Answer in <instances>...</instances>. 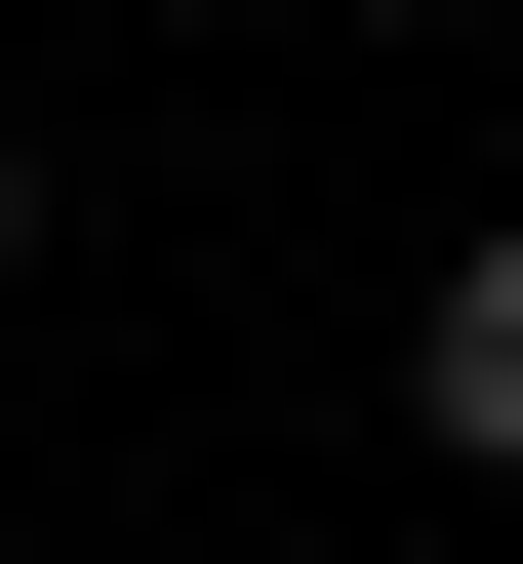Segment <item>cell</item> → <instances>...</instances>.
Listing matches in <instances>:
<instances>
[{
    "mask_svg": "<svg viewBox=\"0 0 523 564\" xmlns=\"http://www.w3.org/2000/svg\"><path fill=\"white\" fill-rule=\"evenodd\" d=\"M0 242H41V162H0Z\"/></svg>",
    "mask_w": 523,
    "mask_h": 564,
    "instance_id": "3957f363",
    "label": "cell"
},
{
    "mask_svg": "<svg viewBox=\"0 0 523 564\" xmlns=\"http://www.w3.org/2000/svg\"><path fill=\"white\" fill-rule=\"evenodd\" d=\"M403 41H483V0H403Z\"/></svg>",
    "mask_w": 523,
    "mask_h": 564,
    "instance_id": "7a4b0ae2",
    "label": "cell"
},
{
    "mask_svg": "<svg viewBox=\"0 0 523 564\" xmlns=\"http://www.w3.org/2000/svg\"><path fill=\"white\" fill-rule=\"evenodd\" d=\"M403 403H443V444L523 484V242H443V323H403Z\"/></svg>",
    "mask_w": 523,
    "mask_h": 564,
    "instance_id": "6da1fadb",
    "label": "cell"
}]
</instances>
